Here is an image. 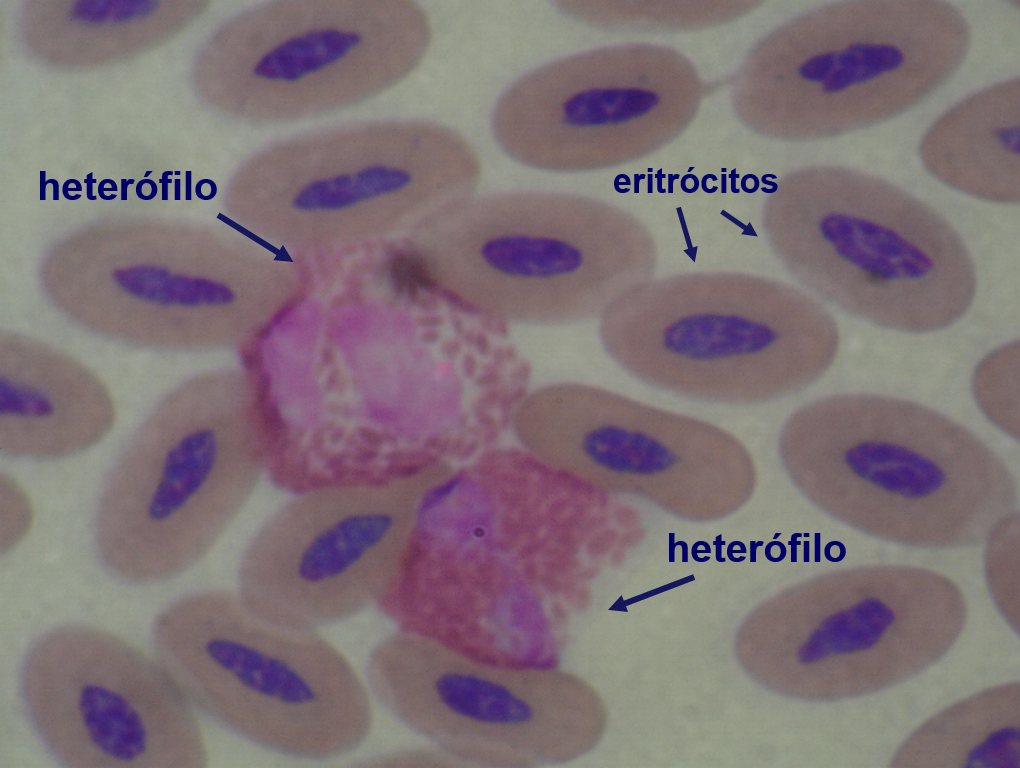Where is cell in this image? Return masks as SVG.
<instances>
[{
    "mask_svg": "<svg viewBox=\"0 0 1020 768\" xmlns=\"http://www.w3.org/2000/svg\"><path fill=\"white\" fill-rule=\"evenodd\" d=\"M359 41L353 32H311L273 49L257 63L255 73L267 79L297 80L342 58Z\"/></svg>",
    "mask_w": 1020,
    "mask_h": 768,
    "instance_id": "cell-11",
    "label": "cell"
},
{
    "mask_svg": "<svg viewBox=\"0 0 1020 768\" xmlns=\"http://www.w3.org/2000/svg\"><path fill=\"white\" fill-rule=\"evenodd\" d=\"M157 659L193 705L242 738L325 761L358 749L374 726L368 684L320 631L274 625L239 595L208 590L165 608Z\"/></svg>",
    "mask_w": 1020,
    "mask_h": 768,
    "instance_id": "cell-1",
    "label": "cell"
},
{
    "mask_svg": "<svg viewBox=\"0 0 1020 768\" xmlns=\"http://www.w3.org/2000/svg\"><path fill=\"white\" fill-rule=\"evenodd\" d=\"M1019 79L981 90L941 115L925 133L926 169L963 193L992 202L1019 200Z\"/></svg>",
    "mask_w": 1020,
    "mask_h": 768,
    "instance_id": "cell-9",
    "label": "cell"
},
{
    "mask_svg": "<svg viewBox=\"0 0 1020 768\" xmlns=\"http://www.w3.org/2000/svg\"><path fill=\"white\" fill-rule=\"evenodd\" d=\"M808 240L812 284L876 325L931 332L971 305L976 277L956 231L901 188L843 167L818 174Z\"/></svg>",
    "mask_w": 1020,
    "mask_h": 768,
    "instance_id": "cell-6",
    "label": "cell"
},
{
    "mask_svg": "<svg viewBox=\"0 0 1020 768\" xmlns=\"http://www.w3.org/2000/svg\"><path fill=\"white\" fill-rule=\"evenodd\" d=\"M609 213L575 193H474L426 219L405 258L442 300L503 325L592 319L616 276Z\"/></svg>",
    "mask_w": 1020,
    "mask_h": 768,
    "instance_id": "cell-3",
    "label": "cell"
},
{
    "mask_svg": "<svg viewBox=\"0 0 1020 768\" xmlns=\"http://www.w3.org/2000/svg\"><path fill=\"white\" fill-rule=\"evenodd\" d=\"M366 678L405 726L485 764L571 762L602 730L599 697L578 674L479 656L434 633L398 628L371 650Z\"/></svg>",
    "mask_w": 1020,
    "mask_h": 768,
    "instance_id": "cell-4",
    "label": "cell"
},
{
    "mask_svg": "<svg viewBox=\"0 0 1020 768\" xmlns=\"http://www.w3.org/2000/svg\"><path fill=\"white\" fill-rule=\"evenodd\" d=\"M436 481L432 470L420 469L292 496L243 552L242 603L296 631H320L376 606L405 570Z\"/></svg>",
    "mask_w": 1020,
    "mask_h": 768,
    "instance_id": "cell-5",
    "label": "cell"
},
{
    "mask_svg": "<svg viewBox=\"0 0 1020 768\" xmlns=\"http://www.w3.org/2000/svg\"><path fill=\"white\" fill-rule=\"evenodd\" d=\"M818 16L819 46L799 74L830 136L918 105L956 73L970 42L963 15L942 1L837 2Z\"/></svg>",
    "mask_w": 1020,
    "mask_h": 768,
    "instance_id": "cell-8",
    "label": "cell"
},
{
    "mask_svg": "<svg viewBox=\"0 0 1020 768\" xmlns=\"http://www.w3.org/2000/svg\"><path fill=\"white\" fill-rule=\"evenodd\" d=\"M22 690L35 730L65 766H208L198 709L158 659L114 632L45 633L25 659Z\"/></svg>",
    "mask_w": 1020,
    "mask_h": 768,
    "instance_id": "cell-7",
    "label": "cell"
},
{
    "mask_svg": "<svg viewBox=\"0 0 1020 768\" xmlns=\"http://www.w3.org/2000/svg\"><path fill=\"white\" fill-rule=\"evenodd\" d=\"M5 483V511L2 510L1 550L9 552L19 545L30 532L34 520L33 505L25 491L11 479Z\"/></svg>",
    "mask_w": 1020,
    "mask_h": 768,
    "instance_id": "cell-12",
    "label": "cell"
},
{
    "mask_svg": "<svg viewBox=\"0 0 1020 768\" xmlns=\"http://www.w3.org/2000/svg\"><path fill=\"white\" fill-rule=\"evenodd\" d=\"M15 369L2 380L0 448L8 456L59 459L102 442L115 408L92 379L61 367Z\"/></svg>",
    "mask_w": 1020,
    "mask_h": 768,
    "instance_id": "cell-10",
    "label": "cell"
},
{
    "mask_svg": "<svg viewBox=\"0 0 1020 768\" xmlns=\"http://www.w3.org/2000/svg\"><path fill=\"white\" fill-rule=\"evenodd\" d=\"M213 385L179 393L142 424L113 469L96 518L103 563L152 584L203 560L268 467L256 404Z\"/></svg>",
    "mask_w": 1020,
    "mask_h": 768,
    "instance_id": "cell-2",
    "label": "cell"
}]
</instances>
